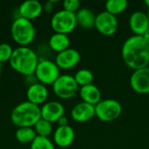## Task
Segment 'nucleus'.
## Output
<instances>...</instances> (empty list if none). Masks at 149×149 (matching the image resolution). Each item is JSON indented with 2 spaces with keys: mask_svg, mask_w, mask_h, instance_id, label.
I'll return each instance as SVG.
<instances>
[{
  "mask_svg": "<svg viewBox=\"0 0 149 149\" xmlns=\"http://www.w3.org/2000/svg\"><path fill=\"white\" fill-rule=\"evenodd\" d=\"M121 55L125 64L134 71L148 67L149 65V45L142 36H131L124 42Z\"/></svg>",
  "mask_w": 149,
  "mask_h": 149,
  "instance_id": "obj_1",
  "label": "nucleus"
},
{
  "mask_svg": "<svg viewBox=\"0 0 149 149\" xmlns=\"http://www.w3.org/2000/svg\"><path fill=\"white\" fill-rule=\"evenodd\" d=\"M38 61V55L32 49L19 46L14 49L9 63L13 70L28 77L35 73Z\"/></svg>",
  "mask_w": 149,
  "mask_h": 149,
  "instance_id": "obj_2",
  "label": "nucleus"
},
{
  "mask_svg": "<svg viewBox=\"0 0 149 149\" xmlns=\"http://www.w3.org/2000/svg\"><path fill=\"white\" fill-rule=\"evenodd\" d=\"M40 119V107L28 100L17 104L10 113V120L17 127H33Z\"/></svg>",
  "mask_w": 149,
  "mask_h": 149,
  "instance_id": "obj_3",
  "label": "nucleus"
},
{
  "mask_svg": "<svg viewBox=\"0 0 149 149\" xmlns=\"http://www.w3.org/2000/svg\"><path fill=\"white\" fill-rule=\"evenodd\" d=\"M13 40L20 46H27L35 38V27L29 19L18 17L13 20L10 27Z\"/></svg>",
  "mask_w": 149,
  "mask_h": 149,
  "instance_id": "obj_4",
  "label": "nucleus"
},
{
  "mask_svg": "<svg viewBox=\"0 0 149 149\" xmlns=\"http://www.w3.org/2000/svg\"><path fill=\"white\" fill-rule=\"evenodd\" d=\"M122 113L121 104L113 99L101 100L95 106V116L103 122L117 120Z\"/></svg>",
  "mask_w": 149,
  "mask_h": 149,
  "instance_id": "obj_5",
  "label": "nucleus"
},
{
  "mask_svg": "<svg viewBox=\"0 0 149 149\" xmlns=\"http://www.w3.org/2000/svg\"><path fill=\"white\" fill-rule=\"evenodd\" d=\"M77 25L76 14L64 9L57 11L51 19V26L56 33L67 35L74 31Z\"/></svg>",
  "mask_w": 149,
  "mask_h": 149,
  "instance_id": "obj_6",
  "label": "nucleus"
},
{
  "mask_svg": "<svg viewBox=\"0 0 149 149\" xmlns=\"http://www.w3.org/2000/svg\"><path fill=\"white\" fill-rule=\"evenodd\" d=\"M34 74L39 83L45 86L53 85L60 76V72L55 62L48 59H42L38 61Z\"/></svg>",
  "mask_w": 149,
  "mask_h": 149,
  "instance_id": "obj_7",
  "label": "nucleus"
},
{
  "mask_svg": "<svg viewBox=\"0 0 149 149\" xmlns=\"http://www.w3.org/2000/svg\"><path fill=\"white\" fill-rule=\"evenodd\" d=\"M53 93L60 99L69 100L79 91V86L74 77L69 74H62L52 85Z\"/></svg>",
  "mask_w": 149,
  "mask_h": 149,
  "instance_id": "obj_8",
  "label": "nucleus"
},
{
  "mask_svg": "<svg viewBox=\"0 0 149 149\" xmlns=\"http://www.w3.org/2000/svg\"><path fill=\"white\" fill-rule=\"evenodd\" d=\"M119 23L116 16L103 10L96 15L95 25L96 30L104 36H112L118 30Z\"/></svg>",
  "mask_w": 149,
  "mask_h": 149,
  "instance_id": "obj_9",
  "label": "nucleus"
},
{
  "mask_svg": "<svg viewBox=\"0 0 149 149\" xmlns=\"http://www.w3.org/2000/svg\"><path fill=\"white\" fill-rule=\"evenodd\" d=\"M132 89L140 94L149 93V67L134 71L130 77Z\"/></svg>",
  "mask_w": 149,
  "mask_h": 149,
  "instance_id": "obj_10",
  "label": "nucleus"
},
{
  "mask_svg": "<svg viewBox=\"0 0 149 149\" xmlns=\"http://www.w3.org/2000/svg\"><path fill=\"white\" fill-rule=\"evenodd\" d=\"M80 61V53L73 48H68L58 52L55 58V63L59 69H71L76 66Z\"/></svg>",
  "mask_w": 149,
  "mask_h": 149,
  "instance_id": "obj_11",
  "label": "nucleus"
},
{
  "mask_svg": "<svg viewBox=\"0 0 149 149\" xmlns=\"http://www.w3.org/2000/svg\"><path fill=\"white\" fill-rule=\"evenodd\" d=\"M41 118L51 122H57L64 116L65 107L58 101H49L45 103L41 107Z\"/></svg>",
  "mask_w": 149,
  "mask_h": 149,
  "instance_id": "obj_12",
  "label": "nucleus"
},
{
  "mask_svg": "<svg viewBox=\"0 0 149 149\" xmlns=\"http://www.w3.org/2000/svg\"><path fill=\"white\" fill-rule=\"evenodd\" d=\"M72 118L77 122H86L95 116V107L86 102L76 104L71 111Z\"/></svg>",
  "mask_w": 149,
  "mask_h": 149,
  "instance_id": "obj_13",
  "label": "nucleus"
},
{
  "mask_svg": "<svg viewBox=\"0 0 149 149\" xmlns=\"http://www.w3.org/2000/svg\"><path fill=\"white\" fill-rule=\"evenodd\" d=\"M48 89L45 85L39 82L31 84L26 91L27 100L38 106L45 103L48 98Z\"/></svg>",
  "mask_w": 149,
  "mask_h": 149,
  "instance_id": "obj_14",
  "label": "nucleus"
},
{
  "mask_svg": "<svg viewBox=\"0 0 149 149\" xmlns=\"http://www.w3.org/2000/svg\"><path fill=\"white\" fill-rule=\"evenodd\" d=\"M129 26L134 35L142 36L149 28V20L147 13L141 10L133 12L129 17Z\"/></svg>",
  "mask_w": 149,
  "mask_h": 149,
  "instance_id": "obj_15",
  "label": "nucleus"
},
{
  "mask_svg": "<svg viewBox=\"0 0 149 149\" xmlns=\"http://www.w3.org/2000/svg\"><path fill=\"white\" fill-rule=\"evenodd\" d=\"M43 10H44V6L39 1L26 0L23 2L18 8V11L20 14L19 17L31 20L39 17Z\"/></svg>",
  "mask_w": 149,
  "mask_h": 149,
  "instance_id": "obj_16",
  "label": "nucleus"
},
{
  "mask_svg": "<svg viewBox=\"0 0 149 149\" xmlns=\"http://www.w3.org/2000/svg\"><path fill=\"white\" fill-rule=\"evenodd\" d=\"M75 133L69 125L64 127H58L53 134V141L55 144L60 148H67L73 142Z\"/></svg>",
  "mask_w": 149,
  "mask_h": 149,
  "instance_id": "obj_17",
  "label": "nucleus"
},
{
  "mask_svg": "<svg viewBox=\"0 0 149 149\" xmlns=\"http://www.w3.org/2000/svg\"><path fill=\"white\" fill-rule=\"evenodd\" d=\"M79 95L83 102L96 106L101 100V92L94 84H90L80 87Z\"/></svg>",
  "mask_w": 149,
  "mask_h": 149,
  "instance_id": "obj_18",
  "label": "nucleus"
},
{
  "mask_svg": "<svg viewBox=\"0 0 149 149\" xmlns=\"http://www.w3.org/2000/svg\"><path fill=\"white\" fill-rule=\"evenodd\" d=\"M75 14L77 24H79L81 28L88 30L94 27L96 15L90 9L80 8Z\"/></svg>",
  "mask_w": 149,
  "mask_h": 149,
  "instance_id": "obj_19",
  "label": "nucleus"
},
{
  "mask_svg": "<svg viewBox=\"0 0 149 149\" xmlns=\"http://www.w3.org/2000/svg\"><path fill=\"white\" fill-rule=\"evenodd\" d=\"M49 45L52 50L58 53L70 48V38L66 34L55 32L49 39Z\"/></svg>",
  "mask_w": 149,
  "mask_h": 149,
  "instance_id": "obj_20",
  "label": "nucleus"
},
{
  "mask_svg": "<svg viewBox=\"0 0 149 149\" xmlns=\"http://www.w3.org/2000/svg\"><path fill=\"white\" fill-rule=\"evenodd\" d=\"M15 137L21 143H31L37 137L33 127H18L15 133Z\"/></svg>",
  "mask_w": 149,
  "mask_h": 149,
  "instance_id": "obj_21",
  "label": "nucleus"
},
{
  "mask_svg": "<svg viewBox=\"0 0 149 149\" xmlns=\"http://www.w3.org/2000/svg\"><path fill=\"white\" fill-rule=\"evenodd\" d=\"M127 4V0H108L105 3V8L107 12L116 16L125 11Z\"/></svg>",
  "mask_w": 149,
  "mask_h": 149,
  "instance_id": "obj_22",
  "label": "nucleus"
},
{
  "mask_svg": "<svg viewBox=\"0 0 149 149\" xmlns=\"http://www.w3.org/2000/svg\"><path fill=\"white\" fill-rule=\"evenodd\" d=\"M76 83L79 86L82 87L90 84H93L94 76L93 73L88 69H80L73 76Z\"/></svg>",
  "mask_w": 149,
  "mask_h": 149,
  "instance_id": "obj_23",
  "label": "nucleus"
},
{
  "mask_svg": "<svg viewBox=\"0 0 149 149\" xmlns=\"http://www.w3.org/2000/svg\"><path fill=\"white\" fill-rule=\"evenodd\" d=\"M34 130H35L38 136L48 138L52 134L53 128H52L51 122L41 118L34 126Z\"/></svg>",
  "mask_w": 149,
  "mask_h": 149,
  "instance_id": "obj_24",
  "label": "nucleus"
},
{
  "mask_svg": "<svg viewBox=\"0 0 149 149\" xmlns=\"http://www.w3.org/2000/svg\"><path fill=\"white\" fill-rule=\"evenodd\" d=\"M30 149H55L53 142L47 137L38 136L31 143Z\"/></svg>",
  "mask_w": 149,
  "mask_h": 149,
  "instance_id": "obj_25",
  "label": "nucleus"
},
{
  "mask_svg": "<svg viewBox=\"0 0 149 149\" xmlns=\"http://www.w3.org/2000/svg\"><path fill=\"white\" fill-rule=\"evenodd\" d=\"M13 49L10 45L7 43L0 44V64L3 62L10 61L13 53Z\"/></svg>",
  "mask_w": 149,
  "mask_h": 149,
  "instance_id": "obj_26",
  "label": "nucleus"
},
{
  "mask_svg": "<svg viewBox=\"0 0 149 149\" xmlns=\"http://www.w3.org/2000/svg\"><path fill=\"white\" fill-rule=\"evenodd\" d=\"M63 7L67 11L76 13L80 9V2L79 0H65L63 2Z\"/></svg>",
  "mask_w": 149,
  "mask_h": 149,
  "instance_id": "obj_27",
  "label": "nucleus"
},
{
  "mask_svg": "<svg viewBox=\"0 0 149 149\" xmlns=\"http://www.w3.org/2000/svg\"><path fill=\"white\" fill-rule=\"evenodd\" d=\"M57 122L58 124V127H64V126H67L68 125V120H67V118L65 115L63 117H61Z\"/></svg>",
  "mask_w": 149,
  "mask_h": 149,
  "instance_id": "obj_28",
  "label": "nucleus"
},
{
  "mask_svg": "<svg viewBox=\"0 0 149 149\" xmlns=\"http://www.w3.org/2000/svg\"><path fill=\"white\" fill-rule=\"evenodd\" d=\"M52 1H49V2H47V3H45V6H44V9L46 10V11H48V12H50V11H52V9H53V4H52Z\"/></svg>",
  "mask_w": 149,
  "mask_h": 149,
  "instance_id": "obj_29",
  "label": "nucleus"
},
{
  "mask_svg": "<svg viewBox=\"0 0 149 149\" xmlns=\"http://www.w3.org/2000/svg\"><path fill=\"white\" fill-rule=\"evenodd\" d=\"M142 37H143V38H144V40L148 43L149 45V28L146 31V32L142 35Z\"/></svg>",
  "mask_w": 149,
  "mask_h": 149,
  "instance_id": "obj_30",
  "label": "nucleus"
},
{
  "mask_svg": "<svg viewBox=\"0 0 149 149\" xmlns=\"http://www.w3.org/2000/svg\"><path fill=\"white\" fill-rule=\"evenodd\" d=\"M145 4L148 7L149 9V0H146V1H145Z\"/></svg>",
  "mask_w": 149,
  "mask_h": 149,
  "instance_id": "obj_31",
  "label": "nucleus"
},
{
  "mask_svg": "<svg viewBox=\"0 0 149 149\" xmlns=\"http://www.w3.org/2000/svg\"><path fill=\"white\" fill-rule=\"evenodd\" d=\"M147 16H148V20H149V9H148V12H147Z\"/></svg>",
  "mask_w": 149,
  "mask_h": 149,
  "instance_id": "obj_32",
  "label": "nucleus"
},
{
  "mask_svg": "<svg viewBox=\"0 0 149 149\" xmlns=\"http://www.w3.org/2000/svg\"><path fill=\"white\" fill-rule=\"evenodd\" d=\"M1 72H2V67H1V64H0V76H1Z\"/></svg>",
  "mask_w": 149,
  "mask_h": 149,
  "instance_id": "obj_33",
  "label": "nucleus"
}]
</instances>
